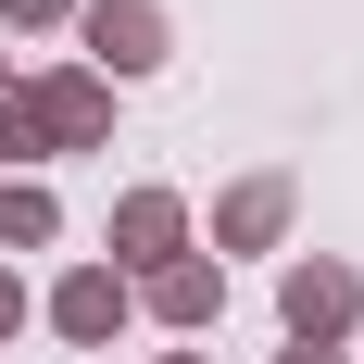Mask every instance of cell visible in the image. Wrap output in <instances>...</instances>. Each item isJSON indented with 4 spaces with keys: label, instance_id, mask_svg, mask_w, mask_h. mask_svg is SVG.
I'll return each instance as SVG.
<instances>
[{
    "label": "cell",
    "instance_id": "obj_1",
    "mask_svg": "<svg viewBox=\"0 0 364 364\" xmlns=\"http://www.w3.org/2000/svg\"><path fill=\"white\" fill-rule=\"evenodd\" d=\"M13 101H26L38 151H101V139H113V88H101L88 63H63V75H26Z\"/></svg>",
    "mask_w": 364,
    "mask_h": 364
},
{
    "label": "cell",
    "instance_id": "obj_2",
    "mask_svg": "<svg viewBox=\"0 0 364 364\" xmlns=\"http://www.w3.org/2000/svg\"><path fill=\"white\" fill-rule=\"evenodd\" d=\"M277 314H289L301 352H339V327L364 314V289H352V264H339V252H301L289 277H277Z\"/></svg>",
    "mask_w": 364,
    "mask_h": 364
},
{
    "label": "cell",
    "instance_id": "obj_3",
    "mask_svg": "<svg viewBox=\"0 0 364 364\" xmlns=\"http://www.w3.org/2000/svg\"><path fill=\"white\" fill-rule=\"evenodd\" d=\"M75 38H88V75H151L164 63V0H75Z\"/></svg>",
    "mask_w": 364,
    "mask_h": 364
},
{
    "label": "cell",
    "instance_id": "obj_4",
    "mask_svg": "<svg viewBox=\"0 0 364 364\" xmlns=\"http://www.w3.org/2000/svg\"><path fill=\"white\" fill-rule=\"evenodd\" d=\"M176 252H188V201L176 188H126V201H113V277H126V264L151 277V264H176Z\"/></svg>",
    "mask_w": 364,
    "mask_h": 364
},
{
    "label": "cell",
    "instance_id": "obj_5",
    "mask_svg": "<svg viewBox=\"0 0 364 364\" xmlns=\"http://www.w3.org/2000/svg\"><path fill=\"white\" fill-rule=\"evenodd\" d=\"M126 314H139V289H126L113 264H75L63 289H50V327H63L75 352H113V327H126Z\"/></svg>",
    "mask_w": 364,
    "mask_h": 364
},
{
    "label": "cell",
    "instance_id": "obj_6",
    "mask_svg": "<svg viewBox=\"0 0 364 364\" xmlns=\"http://www.w3.org/2000/svg\"><path fill=\"white\" fill-rule=\"evenodd\" d=\"M139 301L164 314V327H214V314H226V264L176 252V264H151V277H139Z\"/></svg>",
    "mask_w": 364,
    "mask_h": 364
},
{
    "label": "cell",
    "instance_id": "obj_7",
    "mask_svg": "<svg viewBox=\"0 0 364 364\" xmlns=\"http://www.w3.org/2000/svg\"><path fill=\"white\" fill-rule=\"evenodd\" d=\"M277 226H289V176H239L214 201V252H264Z\"/></svg>",
    "mask_w": 364,
    "mask_h": 364
},
{
    "label": "cell",
    "instance_id": "obj_8",
    "mask_svg": "<svg viewBox=\"0 0 364 364\" xmlns=\"http://www.w3.org/2000/svg\"><path fill=\"white\" fill-rule=\"evenodd\" d=\"M50 239H63V201L38 176H0V252H50Z\"/></svg>",
    "mask_w": 364,
    "mask_h": 364
},
{
    "label": "cell",
    "instance_id": "obj_9",
    "mask_svg": "<svg viewBox=\"0 0 364 364\" xmlns=\"http://www.w3.org/2000/svg\"><path fill=\"white\" fill-rule=\"evenodd\" d=\"M0 164H38V126H26V101L0 88Z\"/></svg>",
    "mask_w": 364,
    "mask_h": 364
},
{
    "label": "cell",
    "instance_id": "obj_10",
    "mask_svg": "<svg viewBox=\"0 0 364 364\" xmlns=\"http://www.w3.org/2000/svg\"><path fill=\"white\" fill-rule=\"evenodd\" d=\"M75 0H0V26H63Z\"/></svg>",
    "mask_w": 364,
    "mask_h": 364
},
{
    "label": "cell",
    "instance_id": "obj_11",
    "mask_svg": "<svg viewBox=\"0 0 364 364\" xmlns=\"http://www.w3.org/2000/svg\"><path fill=\"white\" fill-rule=\"evenodd\" d=\"M26 327V277H13V264H0V339Z\"/></svg>",
    "mask_w": 364,
    "mask_h": 364
},
{
    "label": "cell",
    "instance_id": "obj_12",
    "mask_svg": "<svg viewBox=\"0 0 364 364\" xmlns=\"http://www.w3.org/2000/svg\"><path fill=\"white\" fill-rule=\"evenodd\" d=\"M277 364H339V352H301V339H289V352H277Z\"/></svg>",
    "mask_w": 364,
    "mask_h": 364
},
{
    "label": "cell",
    "instance_id": "obj_13",
    "mask_svg": "<svg viewBox=\"0 0 364 364\" xmlns=\"http://www.w3.org/2000/svg\"><path fill=\"white\" fill-rule=\"evenodd\" d=\"M164 364H201V352H164Z\"/></svg>",
    "mask_w": 364,
    "mask_h": 364
},
{
    "label": "cell",
    "instance_id": "obj_14",
    "mask_svg": "<svg viewBox=\"0 0 364 364\" xmlns=\"http://www.w3.org/2000/svg\"><path fill=\"white\" fill-rule=\"evenodd\" d=\"M0 88H13V75H0Z\"/></svg>",
    "mask_w": 364,
    "mask_h": 364
}]
</instances>
